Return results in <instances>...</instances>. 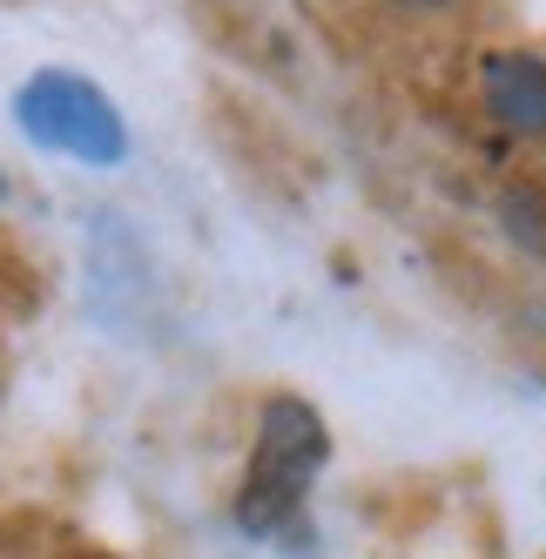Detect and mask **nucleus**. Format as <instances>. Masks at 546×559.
<instances>
[{
  "label": "nucleus",
  "instance_id": "423d86ee",
  "mask_svg": "<svg viewBox=\"0 0 546 559\" xmlns=\"http://www.w3.org/2000/svg\"><path fill=\"white\" fill-rule=\"evenodd\" d=\"M418 8H446V0H418Z\"/></svg>",
  "mask_w": 546,
  "mask_h": 559
},
{
  "label": "nucleus",
  "instance_id": "7ed1b4c3",
  "mask_svg": "<svg viewBox=\"0 0 546 559\" xmlns=\"http://www.w3.org/2000/svg\"><path fill=\"white\" fill-rule=\"evenodd\" d=\"M486 108L513 135H546V61L539 55H492L486 61Z\"/></svg>",
  "mask_w": 546,
  "mask_h": 559
},
{
  "label": "nucleus",
  "instance_id": "f03ea898",
  "mask_svg": "<svg viewBox=\"0 0 546 559\" xmlns=\"http://www.w3.org/2000/svg\"><path fill=\"white\" fill-rule=\"evenodd\" d=\"M324 465V425L304 397H270V412L257 425V459H250V486L237 499L244 533H277L310 492V478Z\"/></svg>",
  "mask_w": 546,
  "mask_h": 559
},
{
  "label": "nucleus",
  "instance_id": "20e7f679",
  "mask_svg": "<svg viewBox=\"0 0 546 559\" xmlns=\"http://www.w3.org/2000/svg\"><path fill=\"white\" fill-rule=\"evenodd\" d=\"M499 223H506V236H513L520 250L546 257V195H539L533 182H520V189L499 195Z\"/></svg>",
  "mask_w": 546,
  "mask_h": 559
},
{
  "label": "nucleus",
  "instance_id": "39448f33",
  "mask_svg": "<svg viewBox=\"0 0 546 559\" xmlns=\"http://www.w3.org/2000/svg\"><path fill=\"white\" fill-rule=\"evenodd\" d=\"M0 203H8V176H0Z\"/></svg>",
  "mask_w": 546,
  "mask_h": 559
},
{
  "label": "nucleus",
  "instance_id": "f257e3e1",
  "mask_svg": "<svg viewBox=\"0 0 546 559\" xmlns=\"http://www.w3.org/2000/svg\"><path fill=\"white\" fill-rule=\"evenodd\" d=\"M14 122H21L27 142L74 155V163H95V169H115L129 155V122L115 115V102L88 74H68V68L27 74L21 95H14Z\"/></svg>",
  "mask_w": 546,
  "mask_h": 559
}]
</instances>
